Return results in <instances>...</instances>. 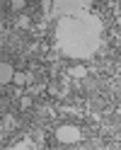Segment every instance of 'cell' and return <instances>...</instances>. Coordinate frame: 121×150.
Masks as SVG:
<instances>
[{
  "mask_svg": "<svg viewBox=\"0 0 121 150\" xmlns=\"http://www.w3.org/2000/svg\"><path fill=\"white\" fill-rule=\"evenodd\" d=\"M15 82H17V85H24V82H27V78H24V73H17V78H15Z\"/></svg>",
  "mask_w": 121,
  "mask_h": 150,
  "instance_id": "1",
  "label": "cell"
}]
</instances>
